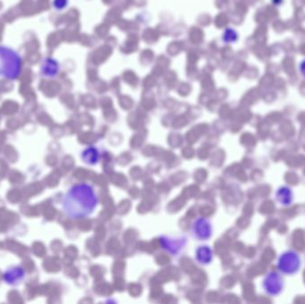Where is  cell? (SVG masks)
<instances>
[{
  "mask_svg": "<svg viewBox=\"0 0 305 304\" xmlns=\"http://www.w3.org/2000/svg\"><path fill=\"white\" fill-rule=\"evenodd\" d=\"M68 0H54L53 1V7L56 10H63L67 7Z\"/></svg>",
  "mask_w": 305,
  "mask_h": 304,
  "instance_id": "cell-12",
  "label": "cell"
},
{
  "mask_svg": "<svg viewBox=\"0 0 305 304\" xmlns=\"http://www.w3.org/2000/svg\"><path fill=\"white\" fill-rule=\"evenodd\" d=\"M276 201L282 206H290L294 202V192L287 186H282L277 189Z\"/></svg>",
  "mask_w": 305,
  "mask_h": 304,
  "instance_id": "cell-6",
  "label": "cell"
},
{
  "mask_svg": "<svg viewBox=\"0 0 305 304\" xmlns=\"http://www.w3.org/2000/svg\"><path fill=\"white\" fill-rule=\"evenodd\" d=\"M195 237L200 240H206L212 235V228L208 221L205 219L199 218L195 222L193 227Z\"/></svg>",
  "mask_w": 305,
  "mask_h": 304,
  "instance_id": "cell-5",
  "label": "cell"
},
{
  "mask_svg": "<svg viewBox=\"0 0 305 304\" xmlns=\"http://www.w3.org/2000/svg\"><path fill=\"white\" fill-rule=\"evenodd\" d=\"M238 38V34L233 29H227L223 35V40L225 42H234Z\"/></svg>",
  "mask_w": 305,
  "mask_h": 304,
  "instance_id": "cell-11",
  "label": "cell"
},
{
  "mask_svg": "<svg viewBox=\"0 0 305 304\" xmlns=\"http://www.w3.org/2000/svg\"><path fill=\"white\" fill-rule=\"evenodd\" d=\"M82 157L86 163L95 164V163H97L98 162L99 154H98V152H97L96 148L91 147L84 150V152L82 153Z\"/></svg>",
  "mask_w": 305,
  "mask_h": 304,
  "instance_id": "cell-10",
  "label": "cell"
},
{
  "mask_svg": "<svg viewBox=\"0 0 305 304\" xmlns=\"http://www.w3.org/2000/svg\"><path fill=\"white\" fill-rule=\"evenodd\" d=\"M41 73L48 78H53L57 75L59 71V64L53 58H46L41 64Z\"/></svg>",
  "mask_w": 305,
  "mask_h": 304,
  "instance_id": "cell-8",
  "label": "cell"
},
{
  "mask_svg": "<svg viewBox=\"0 0 305 304\" xmlns=\"http://www.w3.org/2000/svg\"><path fill=\"white\" fill-rule=\"evenodd\" d=\"M22 58L15 50L0 46V77L8 79L18 78L22 71Z\"/></svg>",
  "mask_w": 305,
  "mask_h": 304,
  "instance_id": "cell-2",
  "label": "cell"
},
{
  "mask_svg": "<svg viewBox=\"0 0 305 304\" xmlns=\"http://www.w3.org/2000/svg\"><path fill=\"white\" fill-rule=\"evenodd\" d=\"M197 259L201 264H209L212 262V252L208 246H201L197 250Z\"/></svg>",
  "mask_w": 305,
  "mask_h": 304,
  "instance_id": "cell-9",
  "label": "cell"
},
{
  "mask_svg": "<svg viewBox=\"0 0 305 304\" xmlns=\"http://www.w3.org/2000/svg\"><path fill=\"white\" fill-rule=\"evenodd\" d=\"M299 71L301 72V75L305 77V59L301 61L300 64H299Z\"/></svg>",
  "mask_w": 305,
  "mask_h": 304,
  "instance_id": "cell-13",
  "label": "cell"
},
{
  "mask_svg": "<svg viewBox=\"0 0 305 304\" xmlns=\"http://www.w3.org/2000/svg\"><path fill=\"white\" fill-rule=\"evenodd\" d=\"M25 271L21 267H14L5 272L4 280L9 285H17L23 280Z\"/></svg>",
  "mask_w": 305,
  "mask_h": 304,
  "instance_id": "cell-7",
  "label": "cell"
},
{
  "mask_svg": "<svg viewBox=\"0 0 305 304\" xmlns=\"http://www.w3.org/2000/svg\"><path fill=\"white\" fill-rule=\"evenodd\" d=\"M262 288L270 296H278L282 293L285 281L277 271H270L262 280Z\"/></svg>",
  "mask_w": 305,
  "mask_h": 304,
  "instance_id": "cell-4",
  "label": "cell"
},
{
  "mask_svg": "<svg viewBox=\"0 0 305 304\" xmlns=\"http://www.w3.org/2000/svg\"><path fill=\"white\" fill-rule=\"evenodd\" d=\"M301 257L294 250H287L279 255L277 267L280 273L287 276H294L300 271Z\"/></svg>",
  "mask_w": 305,
  "mask_h": 304,
  "instance_id": "cell-3",
  "label": "cell"
},
{
  "mask_svg": "<svg viewBox=\"0 0 305 304\" xmlns=\"http://www.w3.org/2000/svg\"><path fill=\"white\" fill-rule=\"evenodd\" d=\"M97 197L90 185L80 183L72 186L62 201L63 210L69 218H84L93 212Z\"/></svg>",
  "mask_w": 305,
  "mask_h": 304,
  "instance_id": "cell-1",
  "label": "cell"
}]
</instances>
